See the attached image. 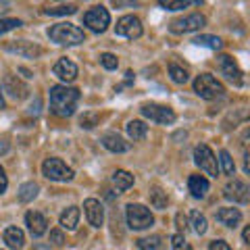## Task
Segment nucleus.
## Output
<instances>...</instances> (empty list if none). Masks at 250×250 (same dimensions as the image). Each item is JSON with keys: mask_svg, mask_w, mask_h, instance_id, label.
<instances>
[{"mask_svg": "<svg viewBox=\"0 0 250 250\" xmlns=\"http://www.w3.org/2000/svg\"><path fill=\"white\" fill-rule=\"evenodd\" d=\"M80 90L67 85H52L50 88V111L57 117H71L80 103Z\"/></svg>", "mask_w": 250, "mask_h": 250, "instance_id": "nucleus-1", "label": "nucleus"}, {"mask_svg": "<svg viewBox=\"0 0 250 250\" xmlns=\"http://www.w3.org/2000/svg\"><path fill=\"white\" fill-rule=\"evenodd\" d=\"M48 38L61 46H75L85 42L83 29L73 25V23H57V25H52L48 29Z\"/></svg>", "mask_w": 250, "mask_h": 250, "instance_id": "nucleus-2", "label": "nucleus"}, {"mask_svg": "<svg viewBox=\"0 0 250 250\" xmlns=\"http://www.w3.org/2000/svg\"><path fill=\"white\" fill-rule=\"evenodd\" d=\"M194 92L205 100H215V98L223 96L225 88H223V83L217 82L210 73H202V75L196 77V82H194Z\"/></svg>", "mask_w": 250, "mask_h": 250, "instance_id": "nucleus-3", "label": "nucleus"}, {"mask_svg": "<svg viewBox=\"0 0 250 250\" xmlns=\"http://www.w3.org/2000/svg\"><path fill=\"white\" fill-rule=\"evenodd\" d=\"M125 217H127V225L131 229H146L154 223L150 208H146L144 205H127Z\"/></svg>", "mask_w": 250, "mask_h": 250, "instance_id": "nucleus-4", "label": "nucleus"}, {"mask_svg": "<svg viewBox=\"0 0 250 250\" xmlns=\"http://www.w3.org/2000/svg\"><path fill=\"white\" fill-rule=\"evenodd\" d=\"M42 173L52 182H71L75 175L73 169L67 167V163H62L61 159H46L42 163Z\"/></svg>", "mask_w": 250, "mask_h": 250, "instance_id": "nucleus-5", "label": "nucleus"}, {"mask_svg": "<svg viewBox=\"0 0 250 250\" xmlns=\"http://www.w3.org/2000/svg\"><path fill=\"white\" fill-rule=\"evenodd\" d=\"M83 25L90 27L96 34H103L106 31V27L111 25V13H108L104 6H92V9L83 15Z\"/></svg>", "mask_w": 250, "mask_h": 250, "instance_id": "nucleus-6", "label": "nucleus"}, {"mask_svg": "<svg viewBox=\"0 0 250 250\" xmlns=\"http://www.w3.org/2000/svg\"><path fill=\"white\" fill-rule=\"evenodd\" d=\"M144 117H148L150 121H156V123H163V125H171L175 121V113L173 108H169L165 104H156V103H146L140 106Z\"/></svg>", "mask_w": 250, "mask_h": 250, "instance_id": "nucleus-7", "label": "nucleus"}, {"mask_svg": "<svg viewBox=\"0 0 250 250\" xmlns=\"http://www.w3.org/2000/svg\"><path fill=\"white\" fill-rule=\"evenodd\" d=\"M194 163H196V165H198L202 171H205V173L217 177V173H219L217 159H215L213 150H210L207 144H200V146L194 148Z\"/></svg>", "mask_w": 250, "mask_h": 250, "instance_id": "nucleus-8", "label": "nucleus"}, {"mask_svg": "<svg viewBox=\"0 0 250 250\" xmlns=\"http://www.w3.org/2000/svg\"><path fill=\"white\" fill-rule=\"evenodd\" d=\"M115 34L123 36V38H129V40H136V38L142 36V21H140L136 15H125V17H121L119 21H117Z\"/></svg>", "mask_w": 250, "mask_h": 250, "instance_id": "nucleus-9", "label": "nucleus"}, {"mask_svg": "<svg viewBox=\"0 0 250 250\" xmlns=\"http://www.w3.org/2000/svg\"><path fill=\"white\" fill-rule=\"evenodd\" d=\"M205 23H207L205 15L194 13V15H188V17L171 21L169 29L173 31V34H188V31H196V29H200V27H205Z\"/></svg>", "mask_w": 250, "mask_h": 250, "instance_id": "nucleus-10", "label": "nucleus"}, {"mask_svg": "<svg viewBox=\"0 0 250 250\" xmlns=\"http://www.w3.org/2000/svg\"><path fill=\"white\" fill-rule=\"evenodd\" d=\"M217 69L225 75V80H229L231 83L242 85V69L238 67V62L233 61L229 54H219L217 57Z\"/></svg>", "mask_w": 250, "mask_h": 250, "instance_id": "nucleus-11", "label": "nucleus"}, {"mask_svg": "<svg viewBox=\"0 0 250 250\" xmlns=\"http://www.w3.org/2000/svg\"><path fill=\"white\" fill-rule=\"evenodd\" d=\"M223 196L228 200L246 205L248 198H250V188L246 186V182H242V179H231V182L223 188Z\"/></svg>", "mask_w": 250, "mask_h": 250, "instance_id": "nucleus-12", "label": "nucleus"}, {"mask_svg": "<svg viewBox=\"0 0 250 250\" xmlns=\"http://www.w3.org/2000/svg\"><path fill=\"white\" fill-rule=\"evenodd\" d=\"M4 50H9V52H15V54H19V57H25V59H36V57H40L42 54V48L38 44L34 42H27V40H15V42H9V44H4Z\"/></svg>", "mask_w": 250, "mask_h": 250, "instance_id": "nucleus-13", "label": "nucleus"}, {"mask_svg": "<svg viewBox=\"0 0 250 250\" xmlns=\"http://www.w3.org/2000/svg\"><path fill=\"white\" fill-rule=\"evenodd\" d=\"M83 208H85V217H88V221L92 228H100V225L104 223V208L103 205L96 200V198H88L83 202Z\"/></svg>", "mask_w": 250, "mask_h": 250, "instance_id": "nucleus-14", "label": "nucleus"}, {"mask_svg": "<svg viewBox=\"0 0 250 250\" xmlns=\"http://www.w3.org/2000/svg\"><path fill=\"white\" fill-rule=\"evenodd\" d=\"M25 223L27 228L31 231V236L40 238L46 233V228H48V219H46L42 213H38V210H29V213L25 215Z\"/></svg>", "mask_w": 250, "mask_h": 250, "instance_id": "nucleus-15", "label": "nucleus"}, {"mask_svg": "<svg viewBox=\"0 0 250 250\" xmlns=\"http://www.w3.org/2000/svg\"><path fill=\"white\" fill-rule=\"evenodd\" d=\"M52 73L59 77V80L62 82H75V77H77V65L73 61H69V59H61L57 65H54L52 69Z\"/></svg>", "mask_w": 250, "mask_h": 250, "instance_id": "nucleus-16", "label": "nucleus"}, {"mask_svg": "<svg viewBox=\"0 0 250 250\" xmlns=\"http://www.w3.org/2000/svg\"><path fill=\"white\" fill-rule=\"evenodd\" d=\"M103 146L111 152H127L131 148V144L125 142V140L119 134H115V131H108V134L103 136Z\"/></svg>", "mask_w": 250, "mask_h": 250, "instance_id": "nucleus-17", "label": "nucleus"}, {"mask_svg": "<svg viewBox=\"0 0 250 250\" xmlns=\"http://www.w3.org/2000/svg\"><path fill=\"white\" fill-rule=\"evenodd\" d=\"M215 219L225 228H238V223L242 221V213L238 208H219L215 213Z\"/></svg>", "mask_w": 250, "mask_h": 250, "instance_id": "nucleus-18", "label": "nucleus"}, {"mask_svg": "<svg viewBox=\"0 0 250 250\" xmlns=\"http://www.w3.org/2000/svg\"><path fill=\"white\" fill-rule=\"evenodd\" d=\"M208 188H210L208 179L202 177V175H190V179H188V190H190V194L194 198H205Z\"/></svg>", "mask_w": 250, "mask_h": 250, "instance_id": "nucleus-19", "label": "nucleus"}, {"mask_svg": "<svg viewBox=\"0 0 250 250\" xmlns=\"http://www.w3.org/2000/svg\"><path fill=\"white\" fill-rule=\"evenodd\" d=\"M4 90L9 92L13 98H19V100H21V98H25V96H27V92H29V90H27V85L23 83L21 80H17L15 75H6V77H4Z\"/></svg>", "mask_w": 250, "mask_h": 250, "instance_id": "nucleus-20", "label": "nucleus"}, {"mask_svg": "<svg viewBox=\"0 0 250 250\" xmlns=\"http://www.w3.org/2000/svg\"><path fill=\"white\" fill-rule=\"evenodd\" d=\"M2 238H4V242H6V246L9 248L19 250V248H23V242H25V233H23L19 228H6L4 233H2Z\"/></svg>", "mask_w": 250, "mask_h": 250, "instance_id": "nucleus-21", "label": "nucleus"}, {"mask_svg": "<svg viewBox=\"0 0 250 250\" xmlns=\"http://www.w3.org/2000/svg\"><path fill=\"white\" fill-rule=\"evenodd\" d=\"M111 179H113V186L119 192H125V190H129V188L134 186V175H131L129 171H123V169H117Z\"/></svg>", "mask_w": 250, "mask_h": 250, "instance_id": "nucleus-22", "label": "nucleus"}, {"mask_svg": "<svg viewBox=\"0 0 250 250\" xmlns=\"http://www.w3.org/2000/svg\"><path fill=\"white\" fill-rule=\"evenodd\" d=\"M77 223H80V208H77V207H69L65 213L61 215V228L73 231L77 228Z\"/></svg>", "mask_w": 250, "mask_h": 250, "instance_id": "nucleus-23", "label": "nucleus"}, {"mask_svg": "<svg viewBox=\"0 0 250 250\" xmlns=\"http://www.w3.org/2000/svg\"><path fill=\"white\" fill-rule=\"evenodd\" d=\"M192 42L196 44V46H202V48H210V50H221V48H223L221 38H217V36H208V34L196 36Z\"/></svg>", "mask_w": 250, "mask_h": 250, "instance_id": "nucleus-24", "label": "nucleus"}, {"mask_svg": "<svg viewBox=\"0 0 250 250\" xmlns=\"http://www.w3.org/2000/svg\"><path fill=\"white\" fill-rule=\"evenodd\" d=\"M146 134H148V125H144L142 121L134 119V121L127 123V136L134 140V142H138V140H144Z\"/></svg>", "mask_w": 250, "mask_h": 250, "instance_id": "nucleus-25", "label": "nucleus"}, {"mask_svg": "<svg viewBox=\"0 0 250 250\" xmlns=\"http://www.w3.org/2000/svg\"><path fill=\"white\" fill-rule=\"evenodd\" d=\"M202 0H159L161 9H167V11H182L188 9L192 4H200Z\"/></svg>", "mask_w": 250, "mask_h": 250, "instance_id": "nucleus-26", "label": "nucleus"}, {"mask_svg": "<svg viewBox=\"0 0 250 250\" xmlns=\"http://www.w3.org/2000/svg\"><path fill=\"white\" fill-rule=\"evenodd\" d=\"M190 223H192V229L198 233V236H202V233H207V217L200 213V210H192L190 213Z\"/></svg>", "mask_w": 250, "mask_h": 250, "instance_id": "nucleus-27", "label": "nucleus"}, {"mask_svg": "<svg viewBox=\"0 0 250 250\" xmlns=\"http://www.w3.org/2000/svg\"><path fill=\"white\" fill-rule=\"evenodd\" d=\"M38 192H40L38 184H34V182L23 184V186L19 188V200H21V202H31V200L38 196Z\"/></svg>", "mask_w": 250, "mask_h": 250, "instance_id": "nucleus-28", "label": "nucleus"}, {"mask_svg": "<svg viewBox=\"0 0 250 250\" xmlns=\"http://www.w3.org/2000/svg\"><path fill=\"white\" fill-rule=\"evenodd\" d=\"M150 202H152V207L154 208H165L167 207V202H169V198H167V192H163L161 188H150Z\"/></svg>", "mask_w": 250, "mask_h": 250, "instance_id": "nucleus-29", "label": "nucleus"}, {"mask_svg": "<svg viewBox=\"0 0 250 250\" xmlns=\"http://www.w3.org/2000/svg\"><path fill=\"white\" fill-rule=\"evenodd\" d=\"M169 75H171V80H173L175 83H186L188 82V71L184 67H179V65H175V62H171L169 65Z\"/></svg>", "mask_w": 250, "mask_h": 250, "instance_id": "nucleus-30", "label": "nucleus"}, {"mask_svg": "<svg viewBox=\"0 0 250 250\" xmlns=\"http://www.w3.org/2000/svg\"><path fill=\"white\" fill-rule=\"evenodd\" d=\"M46 15H50V17H65V15H73V13H77V6H73V4H61V6H54V9H46L44 11Z\"/></svg>", "mask_w": 250, "mask_h": 250, "instance_id": "nucleus-31", "label": "nucleus"}, {"mask_svg": "<svg viewBox=\"0 0 250 250\" xmlns=\"http://www.w3.org/2000/svg\"><path fill=\"white\" fill-rule=\"evenodd\" d=\"M219 161H221V167H223V173L225 175H236V165H233L231 156L228 150H221V154H219Z\"/></svg>", "mask_w": 250, "mask_h": 250, "instance_id": "nucleus-32", "label": "nucleus"}, {"mask_svg": "<svg viewBox=\"0 0 250 250\" xmlns=\"http://www.w3.org/2000/svg\"><path fill=\"white\" fill-rule=\"evenodd\" d=\"M161 246V236H148V238H140L138 240V248L140 250H156Z\"/></svg>", "mask_w": 250, "mask_h": 250, "instance_id": "nucleus-33", "label": "nucleus"}, {"mask_svg": "<svg viewBox=\"0 0 250 250\" xmlns=\"http://www.w3.org/2000/svg\"><path fill=\"white\" fill-rule=\"evenodd\" d=\"M23 23L19 19H0V36L6 34V31H11V29H17Z\"/></svg>", "mask_w": 250, "mask_h": 250, "instance_id": "nucleus-34", "label": "nucleus"}, {"mask_svg": "<svg viewBox=\"0 0 250 250\" xmlns=\"http://www.w3.org/2000/svg\"><path fill=\"white\" fill-rule=\"evenodd\" d=\"M96 123H98V115L96 113H83L82 119H80V125L83 129H92Z\"/></svg>", "mask_w": 250, "mask_h": 250, "instance_id": "nucleus-35", "label": "nucleus"}, {"mask_svg": "<svg viewBox=\"0 0 250 250\" xmlns=\"http://www.w3.org/2000/svg\"><path fill=\"white\" fill-rule=\"evenodd\" d=\"M171 246H173V250H190V244L186 242L184 233H175V236H171Z\"/></svg>", "mask_w": 250, "mask_h": 250, "instance_id": "nucleus-36", "label": "nucleus"}, {"mask_svg": "<svg viewBox=\"0 0 250 250\" xmlns=\"http://www.w3.org/2000/svg\"><path fill=\"white\" fill-rule=\"evenodd\" d=\"M100 62H103L104 69H117V65H119L117 57H115V54H111V52H104L103 57H100Z\"/></svg>", "mask_w": 250, "mask_h": 250, "instance_id": "nucleus-37", "label": "nucleus"}, {"mask_svg": "<svg viewBox=\"0 0 250 250\" xmlns=\"http://www.w3.org/2000/svg\"><path fill=\"white\" fill-rule=\"evenodd\" d=\"M50 242L54 246H62V244H65V236H62V231H59V229L50 231Z\"/></svg>", "mask_w": 250, "mask_h": 250, "instance_id": "nucleus-38", "label": "nucleus"}, {"mask_svg": "<svg viewBox=\"0 0 250 250\" xmlns=\"http://www.w3.org/2000/svg\"><path fill=\"white\" fill-rule=\"evenodd\" d=\"M138 4H140L138 0H113L115 9H121V6H138Z\"/></svg>", "mask_w": 250, "mask_h": 250, "instance_id": "nucleus-39", "label": "nucleus"}, {"mask_svg": "<svg viewBox=\"0 0 250 250\" xmlns=\"http://www.w3.org/2000/svg\"><path fill=\"white\" fill-rule=\"evenodd\" d=\"M210 250H231V246L223 240H215V242H210Z\"/></svg>", "mask_w": 250, "mask_h": 250, "instance_id": "nucleus-40", "label": "nucleus"}, {"mask_svg": "<svg viewBox=\"0 0 250 250\" xmlns=\"http://www.w3.org/2000/svg\"><path fill=\"white\" fill-rule=\"evenodd\" d=\"M6 186H9V179H6V173H4V169L0 167V194H4Z\"/></svg>", "mask_w": 250, "mask_h": 250, "instance_id": "nucleus-41", "label": "nucleus"}, {"mask_svg": "<svg viewBox=\"0 0 250 250\" xmlns=\"http://www.w3.org/2000/svg\"><path fill=\"white\" fill-rule=\"evenodd\" d=\"M175 221H177V228H179V229H182V231H184V229L188 228V219H186V217H184L182 213H179V215L175 217Z\"/></svg>", "mask_w": 250, "mask_h": 250, "instance_id": "nucleus-42", "label": "nucleus"}, {"mask_svg": "<svg viewBox=\"0 0 250 250\" xmlns=\"http://www.w3.org/2000/svg\"><path fill=\"white\" fill-rule=\"evenodd\" d=\"M6 11H9V2H6V0H0V15L6 13Z\"/></svg>", "mask_w": 250, "mask_h": 250, "instance_id": "nucleus-43", "label": "nucleus"}, {"mask_svg": "<svg viewBox=\"0 0 250 250\" xmlns=\"http://www.w3.org/2000/svg\"><path fill=\"white\" fill-rule=\"evenodd\" d=\"M248 238H250V229L246 228L244 231H242V240H244V242H246V244H248Z\"/></svg>", "mask_w": 250, "mask_h": 250, "instance_id": "nucleus-44", "label": "nucleus"}, {"mask_svg": "<svg viewBox=\"0 0 250 250\" xmlns=\"http://www.w3.org/2000/svg\"><path fill=\"white\" fill-rule=\"evenodd\" d=\"M34 250H50V246H46V244H38V246H34Z\"/></svg>", "mask_w": 250, "mask_h": 250, "instance_id": "nucleus-45", "label": "nucleus"}, {"mask_svg": "<svg viewBox=\"0 0 250 250\" xmlns=\"http://www.w3.org/2000/svg\"><path fill=\"white\" fill-rule=\"evenodd\" d=\"M0 108H4V98H2V92H0Z\"/></svg>", "mask_w": 250, "mask_h": 250, "instance_id": "nucleus-46", "label": "nucleus"}]
</instances>
